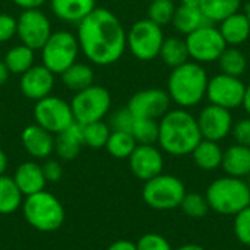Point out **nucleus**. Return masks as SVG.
<instances>
[{
    "label": "nucleus",
    "instance_id": "48",
    "mask_svg": "<svg viewBox=\"0 0 250 250\" xmlns=\"http://www.w3.org/2000/svg\"><path fill=\"white\" fill-rule=\"evenodd\" d=\"M176 250H205L202 246H199V245H185V246H180V248H177Z\"/></svg>",
    "mask_w": 250,
    "mask_h": 250
},
{
    "label": "nucleus",
    "instance_id": "6",
    "mask_svg": "<svg viewBox=\"0 0 250 250\" xmlns=\"http://www.w3.org/2000/svg\"><path fill=\"white\" fill-rule=\"evenodd\" d=\"M41 62L54 75H62L67 67L78 62L81 53L76 34L67 29L53 31L41 47Z\"/></svg>",
    "mask_w": 250,
    "mask_h": 250
},
{
    "label": "nucleus",
    "instance_id": "29",
    "mask_svg": "<svg viewBox=\"0 0 250 250\" xmlns=\"http://www.w3.org/2000/svg\"><path fill=\"white\" fill-rule=\"evenodd\" d=\"M23 195L16 186L13 177L0 176V214L9 215L16 212L23 202Z\"/></svg>",
    "mask_w": 250,
    "mask_h": 250
},
{
    "label": "nucleus",
    "instance_id": "32",
    "mask_svg": "<svg viewBox=\"0 0 250 250\" xmlns=\"http://www.w3.org/2000/svg\"><path fill=\"white\" fill-rule=\"evenodd\" d=\"M136 141L129 132H122V130H111L108 141L105 144L107 152L117 158V160H125L129 158L133 149L136 148Z\"/></svg>",
    "mask_w": 250,
    "mask_h": 250
},
{
    "label": "nucleus",
    "instance_id": "9",
    "mask_svg": "<svg viewBox=\"0 0 250 250\" xmlns=\"http://www.w3.org/2000/svg\"><path fill=\"white\" fill-rule=\"evenodd\" d=\"M164 31L152 21H136L126 34V47L141 62H151L160 56L161 45L164 42Z\"/></svg>",
    "mask_w": 250,
    "mask_h": 250
},
{
    "label": "nucleus",
    "instance_id": "35",
    "mask_svg": "<svg viewBox=\"0 0 250 250\" xmlns=\"http://www.w3.org/2000/svg\"><path fill=\"white\" fill-rule=\"evenodd\" d=\"M176 7L173 0H152L148 7V19L163 28L171 23Z\"/></svg>",
    "mask_w": 250,
    "mask_h": 250
},
{
    "label": "nucleus",
    "instance_id": "14",
    "mask_svg": "<svg viewBox=\"0 0 250 250\" xmlns=\"http://www.w3.org/2000/svg\"><path fill=\"white\" fill-rule=\"evenodd\" d=\"M170 95L160 88H148L138 91L127 103L129 111L136 119H161L170 110Z\"/></svg>",
    "mask_w": 250,
    "mask_h": 250
},
{
    "label": "nucleus",
    "instance_id": "20",
    "mask_svg": "<svg viewBox=\"0 0 250 250\" xmlns=\"http://www.w3.org/2000/svg\"><path fill=\"white\" fill-rule=\"evenodd\" d=\"M13 180L23 196L41 192L47 185L42 167L35 161H25L19 164L18 168L15 170Z\"/></svg>",
    "mask_w": 250,
    "mask_h": 250
},
{
    "label": "nucleus",
    "instance_id": "19",
    "mask_svg": "<svg viewBox=\"0 0 250 250\" xmlns=\"http://www.w3.org/2000/svg\"><path fill=\"white\" fill-rule=\"evenodd\" d=\"M97 0H50L53 15L66 23H81L95 7Z\"/></svg>",
    "mask_w": 250,
    "mask_h": 250
},
{
    "label": "nucleus",
    "instance_id": "49",
    "mask_svg": "<svg viewBox=\"0 0 250 250\" xmlns=\"http://www.w3.org/2000/svg\"><path fill=\"white\" fill-rule=\"evenodd\" d=\"M182 4H186V6H199L201 0H180Z\"/></svg>",
    "mask_w": 250,
    "mask_h": 250
},
{
    "label": "nucleus",
    "instance_id": "42",
    "mask_svg": "<svg viewBox=\"0 0 250 250\" xmlns=\"http://www.w3.org/2000/svg\"><path fill=\"white\" fill-rule=\"evenodd\" d=\"M42 171H44V176H45V180L50 182V183H56L62 179L63 176V168H62V164L56 160H47L42 166Z\"/></svg>",
    "mask_w": 250,
    "mask_h": 250
},
{
    "label": "nucleus",
    "instance_id": "4",
    "mask_svg": "<svg viewBox=\"0 0 250 250\" xmlns=\"http://www.w3.org/2000/svg\"><path fill=\"white\" fill-rule=\"evenodd\" d=\"M21 208L26 223L37 231L53 233L64 223L66 214L62 202L45 189L25 196Z\"/></svg>",
    "mask_w": 250,
    "mask_h": 250
},
{
    "label": "nucleus",
    "instance_id": "10",
    "mask_svg": "<svg viewBox=\"0 0 250 250\" xmlns=\"http://www.w3.org/2000/svg\"><path fill=\"white\" fill-rule=\"evenodd\" d=\"M185 41L189 51V59L199 64L218 62L227 47L220 29L214 23H207L195 29L186 35Z\"/></svg>",
    "mask_w": 250,
    "mask_h": 250
},
{
    "label": "nucleus",
    "instance_id": "15",
    "mask_svg": "<svg viewBox=\"0 0 250 250\" xmlns=\"http://www.w3.org/2000/svg\"><path fill=\"white\" fill-rule=\"evenodd\" d=\"M196 120L202 139L214 142L226 139L231 133L234 125L231 111L214 104H208L207 107H204Z\"/></svg>",
    "mask_w": 250,
    "mask_h": 250
},
{
    "label": "nucleus",
    "instance_id": "22",
    "mask_svg": "<svg viewBox=\"0 0 250 250\" xmlns=\"http://www.w3.org/2000/svg\"><path fill=\"white\" fill-rule=\"evenodd\" d=\"M229 47H239L250 38V23L246 13L236 12L220 22L218 26Z\"/></svg>",
    "mask_w": 250,
    "mask_h": 250
},
{
    "label": "nucleus",
    "instance_id": "27",
    "mask_svg": "<svg viewBox=\"0 0 250 250\" xmlns=\"http://www.w3.org/2000/svg\"><path fill=\"white\" fill-rule=\"evenodd\" d=\"M242 0H201L199 9L209 23H220L236 12H240Z\"/></svg>",
    "mask_w": 250,
    "mask_h": 250
},
{
    "label": "nucleus",
    "instance_id": "18",
    "mask_svg": "<svg viewBox=\"0 0 250 250\" xmlns=\"http://www.w3.org/2000/svg\"><path fill=\"white\" fill-rule=\"evenodd\" d=\"M23 149L37 160H45L54 152V136L37 123L26 126L21 133Z\"/></svg>",
    "mask_w": 250,
    "mask_h": 250
},
{
    "label": "nucleus",
    "instance_id": "11",
    "mask_svg": "<svg viewBox=\"0 0 250 250\" xmlns=\"http://www.w3.org/2000/svg\"><path fill=\"white\" fill-rule=\"evenodd\" d=\"M34 120L38 126L53 135L63 132L75 123L70 103L56 95H48L40 101H35Z\"/></svg>",
    "mask_w": 250,
    "mask_h": 250
},
{
    "label": "nucleus",
    "instance_id": "31",
    "mask_svg": "<svg viewBox=\"0 0 250 250\" xmlns=\"http://www.w3.org/2000/svg\"><path fill=\"white\" fill-rule=\"evenodd\" d=\"M218 66L221 73L240 78L248 70V57L240 48L227 45L218 59Z\"/></svg>",
    "mask_w": 250,
    "mask_h": 250
},
{
    "label": "nucleus",
    "instance_id": "50",
    "mask_svg": "<svg viewBox=\"0 0 250 250\" xmlns=\"http://www.w3.org/2000/svg\"><path fill=\"white\" fill-rule=\"evenodd\" d=\"M245 13H246V16H248V19H249V23H250V3L246 6V12H245Z\"/></svg>",
    "mask_w": 250,
    "mask_h": 250
},
{
    "label": "nucleus",
    "instance_id": "17",
    "mask_svg": "<svg viewBox=\"0 0 250 250\" xmlns=\"http://www.w3.org/2000/svg\"><path fill=\"white\" fill-rule=\"evenodd\" d=\"M127 160L135 177L144 182L161 174L164 168L163 154L155 145H136Z\"/></svg>",
    "mask_w": 250,
    "mask_h": 250
},
{
    "label": "nucleus",
    "instance_id": "16",
    "mask_svg": "<svg viewBox=\"0 0 250 250\" xmlns=\"http://www.w3.org/2000/svg\"><path fill=\"white\" fill-rule=\"evenodd\" d=\"M56 75L47 69L42 63L34 64L25 73L21 75L19 89L28 100L40 101L48 95H51L54 89Z\"/></svg>",
    "mask_w": 250,
    "mask_h": 250
},
{
    "label": "nucleus",
    "instance_id": "40",
    "mask_svg": "<svg viewBox=\"0 0 250 250\" xmlns=\"http://www.w3.org/2000/svg\"><path fill=\"white\" fill-rule=\"evenodd\" d=\"M18 19L9 13H0V44L10 41L16 35Z\"/></svg>",
    "mask_w": 250,
    "mask_h": 250
},
{
    "label": "nucleus",
    "instance_id": "38",
    "mask_svg": "<svg viewBox=\"0 0 250 250\" xmlns=\"http://www.w3.org/2000/svg\"><path fill=\"white\" fill-rule=\"evenodd\" d=\"M135 245L136 250H173L168 240L157 233L144 234Z\"/></svg>",
    "mask_w": 250,
    "mask_h": 250
},
{
    "label": "nucleus",
    "instance_id": "39",
    "mask_svg": "<svg viewBox=\"0 0 250 250\" xmlns=\"http://www.w3.org/2000/svg\"><path fill=\"white\" fill-rule=\"evenodd\" d=\"M133 122H135V116L129 111V108H120L117 110L111 119H110V129L111 130H122V132H129L132 130V126H133Z\"/></svg>",
    "mask_w": 250,
    "mask_h": 250
},
{
    "label": "nucleus",
    "instance_id": "28",
    "mask_svg": "<svg viewBox=\"0 0 250 250\" xmlns=\"http://www.w3.org/2000/svg\"><path fill=\"white\" fill-rule=\"evenodd\" d=\"M12 75H22L35 64V50L25 44H18L9 48L3 59Z\"/></svg>",
    "mask_w": 250,
    "mask_h": 250
},
{
    "label": "nucleus",
    "instance_id": "30",
    "mask_svg": "<svg viewBox=\"0 0 250 250\" xmlns=\"http://www.w3.org/2000/svg\"><path fill=\"white\" fill-rule=\"evenodd\" d=\"M158 57H161V60L171 69L189 62V51L186 47V41L182 40L180 37L166 38L161 45Z\"/></svg>",
    "mask_w": 250,
    "mask_h": 250
},
{
    "label": "nucleus",
    "instance_id": "1",
    "mask_svg": "<svg viewBox=\"0 0 250 250\" xmlns=\"http://www.w3.org/2000/svg\"><path fill=\"white\" fill-rule=\"evenodd\" d=\"M126 34L120 19L105 7H95L78 23V42L81 53L97 66H110L126 51Z\"/></svg>",
    "mask_w": 250,
    "mask_h": 250
},
{
    "label": "nucleus",
    "instance_id": "47",
    "mask_svg": "<svg viewBox=\"0 0 250 250\" xmlns=\"http://www.w3.org/2000/svg\"><path fill=\"white\" fill-rule=\"evenodd\" d=\"M242 107L245 108V111L249 114L250 117V83L246 85V91H245V98H243V105Z\"/></svg>",
    "mask_w": 250,
    "mask_h": 250
},
{
    "label": "nucleus",
    "instance_id": "44",
    "mask_svg": "<svg viewBox=\"0 0 250 250\" xmlns=\"http://www.w3.org/2000/svg\"><path fill=\"white\" fill-rule=\"evenodd\" d=\"M105 250H136V245L129 240H116Z\"/></svg>",
    "mask_w": 250,
    "mask_h": 250
},
{
    "label": "nucleus",
    "instance_id": "21",
    "mask_svg": "<svg viewBox=\"0 0 250 250\" xmlns=\"http://www.w3.org/2000/svg\"><path fill=\"white\" fill-rule=\"evenodd\" d=\"M83 146V127L79 123H72L67 129L57 133L54 138V152L64 161L75 160Z\"/></svg>",
    "mask_w": 250,
    "mask_h": 250
},
{
    "label": "nucleus",
    "instance_id": "41",
    "mask_svg": "<svg viewBox=\"0 0 250 250\" xmlns=\"http://www.w3.org/2000/svg\"><path fill=\"white\" fill-rule=\"evenodd\" d=\"M231 133H233L236 144L243 145V146H250V117L242 119L237 123H234Z\"/></svg>",
    "mask_w": 250,
    "mask_h": 250
},
{
    "label": "nucleus",
    "instance_id": "2",
    "mask_svg": "<svg viewBox=\"0 0 250 250\" xmlns=\"http://www.w3.org/2000/svg\"><path fill=\"white\" fill-rule=\"evenodd\" d=\"M201 141L198 120L186 108L168 110L158 122V145L170 155H189Z\"/></svg>",
    "mask_w": 250,
    "mask_h": 250
},
{
    "label": "nucleus",
    "instance_id": "37",
    "mask_svg": "<svg viewBox=\"0 0 250 250\" xmlns=\"http://www.w3.org/2000/svg\"><path fill=\"white\" fill-rule=\"evenodd\" d=\"M234 234L236 239L245 245L250 246V205L234 215Z\"/></svg>",
    "mask_w": 250,
    "mask_h": 250
},
{
    "label": "nucleus",
    "instance_id": "36",
    "mask_svg": "<svg viewBox=\"0 0 250 250\" xmlns=\"http://www.w3.org/2000/svg\"><path fill=\"white\" fill-rule=\"evenodd\" d=\"M180 207H182L183 212L192 218H202L207 215V212L209 209L207 198L201 193H186Z\"/></svg>",
    "mask_w": 250,
    "mask_h": 250
},
{
    "label": "nucleus",
    "instance_id": "7",
    "mask_svg": "<svg viewBox=\"0 0 250 250\" xmlns=\"http://www.w3.org/2000/svg\"><path fill=\"white\" fill-rule=\"evenodd\" d=\"M186 195L183 182L171 174H158L145 182L142 198L145 204L157 211L179 208Z\"/></svg>",
    "mask_w": 250,
    "mask_h": 250
},
{
    "label": "nucleus",
    "instance_id": "43",
    "mask_svg": "<svg viewBox=\"0 0 250 250\" xmlns=\"http://www.w3.org/2000/svg\"><path fill=\"white\" fill-rule=\"evenodd\" d=\"M12 1L22 10H29V9H40L47 0H12Z\"/></svg>",
    "mask_w": 250,
    "mask_h": 250
},
{
    "label": "nucleus",
    "instance_id": "24",
    "mask_svg": "<svg viewBox=\"0 0 250 250\" xmlns=\"http://www.w3.org/2000/svg\"><path fill=\"white\" fill-rule=\"evenodd\" d=\"M173 26L176 28V31L179 34L188 35L190 32H193L195 29L209 23L205 16L202 15L199 6H186V4H180L176 7L173 21H171Z\"/></svg>",
    "mask_w": 250,
    "mask_h": 250
},
{
    "label": "nucleus",
    "instance_id": "26",
    "mask_svg": "<svg viewBox=\"0 0 250 250\" xmlns=\"http://www.w3.org/2000/svg\"><path fill=\"white\" fill-rule=\"evenodd\" d=\"M223 149L218 145V142L214 141H208V139H202L196 148L192 152L193 161L195 164L207 171H212L215 168H218L223 163Z\"/></svg>",
    "mask_w": 250,
    "mask_h": 250
},
{
    "label": "nucleus",
    "instance_id": "25",
    "mask_svg": "<svg viewBox=\"0 0 250 250\" xmlns=\"http://www.w3.org/2000/svg\"><path fill=\"white\" fill-rule=\"evenodd\" d=\"M60 76H62L63 85L73 92H79V91L94 85V79H95L94 69L89 64L79 63V62H76L70 67H67Z\"/></svg>",
    "mask_w": 250,
    "mask_h": 250
},
{
    "label": "nucleus",
    "instance_id": "8",
    "mask_svg": "<svg viewBox=\"0 0 250 250\" xmlns=\"http://www.w3.org/2000/svg\"><path fill=\"white\" fill-rule=\"evenodd\" d=\"M70 108L73 119L79 125H88L104 120L111 108V94L101 85H91L79 92H75Z\"/></svg>",
    "mask_w": 250,
    "mask_h": 250
},
{
    "label": "nucleus",
    "instance_id": "12",
    "mask_svg": "<svg viewBox=\"0 0 250 250\" xmlns=\"http://www.w3.org/2000/svg\"><path fill=\"white\" fill-rule=\"evenodd\" d=\"M246 85L240 78L230 76L226 73H218L208 81L207 98L209 104L234 110L243 105Z\"/></svg>",
    "mask_w": 250,
    "mask_h": 250
},
{
    "label": "nucleus",
    "instance_id": "5",
    "mask_svg": "<svg viewBox=\"0 0 250 250\" xmlns=\"http://www.w3.org/2000/svg\"><path fill=\"white\" fill-rule=\"evenodd\" d=\"M211 209L223 215H236L250 205V188L239 177L214 180L205 193Z\"/></svg>",
    "mask_w": 250,
    "mask_h": 250
},
{
    "label": "nucleus",
    "instance_id": "13",
    "mask_svg": "<svg viewBox=\"0 0 250 250\" xmlns=\"http://www.w3.org/2000/svg\"><path fill=\"white\" fill-rule=\"evenodd\" d=\"M16 19V35L21 40V44H25L35 51L41 50V47L45 44L53 32L48 16L41 9H29L22 10V13Z\"/></svg>",
    "mask_w": 250,
    "mask_h": 250
},
{
    "label": "nucleus",
    "instance_id": "33",
    "mask_svg": "<svg viewBox=\"0 0 250 250\" xmlns=\"http://www.w3.org/2000/svg\"><path fill=\"white\" fill-rule=\"evenodd\" d=\"M130 133L138 145H155L158 142V120L135 117Z\"/></svg>",
    "mask_w": 250,
    "mask_h": 250
},
{
    "label": "nucleus",
    "instance_id": "23",
    "mask_svg": "<svg viewBox=\"0 0 250 250\" xmlns=\"http://www.w3.org/2000/svg\"><path fill=\"white\" fill-rule=\"evenodd\" d=\"M221 167L231 177H246L250 174V146L234 144L223 152Z\"/></svg>",
    "mask_w": 250,
    "mask_h": 250
},
{
    "label": "nucleus",
    "instance_id": "45",
    "mask_svg": "<svg viewBox=\"0 0 250 250\" xmlns=\"http://www.w3.org/2000/svg\"><path fill=\"white\" fill-rule=\"evenodd\" d=\"M9 76H10V72H9L7 66L4 64L3 60H0V86H3L7 82Z\"/></svg>",
    "mask_w": 250,
    "mask_h": 250
},
{
    "label": "nucleus",
    "instance_id": "34",
    "mask_svg": "<svg viewBox=\"0 0 250 250\" xmlns=\"http://www.w3.org/2000/svg\"><path fill=\"white\" fill-rule=\"evenodd\" d=\"M82 127H83V145L94 149L105 148L111 129L107 123H104V120L88 123L83 125Z\"/></svg>",
    "mask_w": 250,
    "mask_h": 250
},
{
    "label": "nucleus",
    "instance_id": "3",
    "mask_svg": "<svg viewBox=\"0 0 250 250\" xmlns=\"http://www.w3.org/2000/svg\"><path fill=\"white\" fill-rule=\"evenodd\" d=\"M208 73L202 64L186 62L171 69L167 81V92L171 103L180 108H192L207 97Z\"/></svg>",
    "mask_w": 250,
    "mask_h": 250
},
{
    "label": "nucleus",
    "instance_id": "46",
    "mask_svg": "<svg viewBox=\"0 0 250 250\" xmlns=\"http://www.w3.org/2000/svg\"><path fill=\"white\" fill-rule=\"evenodd\" d=\"M7 164H9V160H7V155L3 149H0V176H3L7 170Z\"/></svg>",
    "mask_w": 250,
    "mask_h": 250
}]
</instances>
